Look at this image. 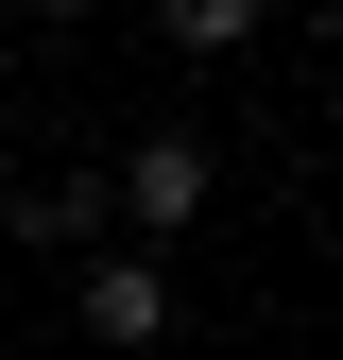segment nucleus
<instances>
[{
  "label": "nucleus",
  "instance_id": "5",
  "mask_svg": "<svg viewBox=\"0 0 343 360\" xmlns=\"http://www.w3.org/2000/svg\"><path fill=\"white\" fill-rule=\"evenodd\" d=\"M34 18H103V0H34Z\"/></svg>",
  "mask_w": 343,
  "mask_h": 360
},
{
  "label": "nucleus",
  "instance_id": "2",
  "mask_svg": "<svg viewBox=\"0 0 343 360\" xmlns=\"http://www.w3.org/2000/svg\"><path fill=\"white\" fill-rule=\"evenodd\" d=\"M86 343H120V360L172 343V257H138V240H103V257H86Z\"/></svg>",
  "mask_w": 343,
  "mask_h": 360
},
{
  "label": "nucleus",
  "instance_id": "3",
  "mask_svg": "<svg viewBox=\"0 0 343 360\" xmlns=\"http://www.w3.org/2000/svg\"><path fill=\"white\" fill-rule=\"evenodd\" d=\"M0 223H18L34 257H103V240H120V223H103V172H34V189L0 206Z\"/></svg>",
  "mask_w": 343,
  "mask_h": 360
},
{
  "label": "nucleus",
  "instance_id": "1",
  "mask_svg": "<svg viewBox=\"0 0 343 360\" xmlns=\"http://www.w3.org/2000/svg\"><path fill=\"white\" fill-rule=\"evenodd\" d=\"M206 206H224V155H206V120H155V138L103 172V223H120L138 257H155V240H189Z\"/></svg>",
  "mask_w": 343,
  "mask_h": 360
},
{
  "label": "nucleus",
  "instance_id": "4",
  "mask_svg": "<svg viewBox=\"0 0 343 360\" xmlns=\"http://www.w3.org/2000/svg\"><path fill=\"white\" fill-rule=\"evenodd\" d=\"M257 18H275V0H155V34H172V52H240Z\"/></svg>",
  "mask_w": 343,
  "mask_h": 360
}]
</instances>
